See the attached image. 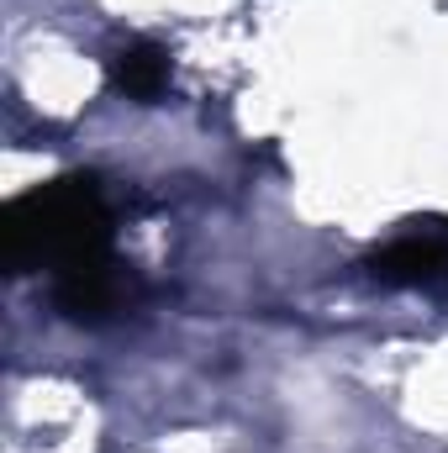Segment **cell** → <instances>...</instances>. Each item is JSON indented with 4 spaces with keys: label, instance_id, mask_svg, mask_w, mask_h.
<instances>
[{
    "label": "cell",
    "instance_id": "6da1fadb",
    "mask_svg": "<svg viewBox=\"0 0 448 453\" xmlns=\"http://www.w3.org/2000/svg\"><path fill=\"white\" fill-rule=\"evenodd\" d=\"M0 258L11 274H27V269L64 274L74 264L112 258V217L96 180L64 174L53 185L16 196L0 217Z\"/></svg>",
    "mask_w": 448,
    "mask_h": 453
},
{
    "label": "cell",
    "instance_id": "7a4b0ae2",
    "mask_svg": "<svg viewBox=\"0 0 448 453\" xmlns=\"http://www.w3.org/2000/svg\"><path fill=\"white\" fill-rule=\"evenodd\" d=\"M53 301H58V311L69 322H106L127 301V274L116 269V258L74 264V269L53 274Z\"/></svg>",
    "mask_w": 448,
    "mask_h": 453
},
{
    "label": "cell",
    "instance_id": "3957f363",
    "mask_svg": "<svg viewBox=\"0 0 448 453\" xmlns=\"http://www.w3.org/2000/svg\"><path fill=\"white\" fill-rule=\"evenodd\" d=\"M369 274L380 285H433L448 274V248L444 242H417V237L390 242L369 258Z\"/></svg>",
    "mask_w": 448,
    "mask_h": 453
},
{
    "label": "cell",
    "instance_id": "277c9868",
    "mask_svg": "<svg viewBox=\"0 0 448 453\" xmlns=\"http://www.w3.org/2000/svg\"><path fill=\"white\" fill-rule=\"evenodd\" d=\"M112 85L137 101V106H153L164 90H169V53L153 48V42H127L112 53Z\"/></svg>",
    "mask_w": 448,
    "mask_h": 453
}]
</instances>
